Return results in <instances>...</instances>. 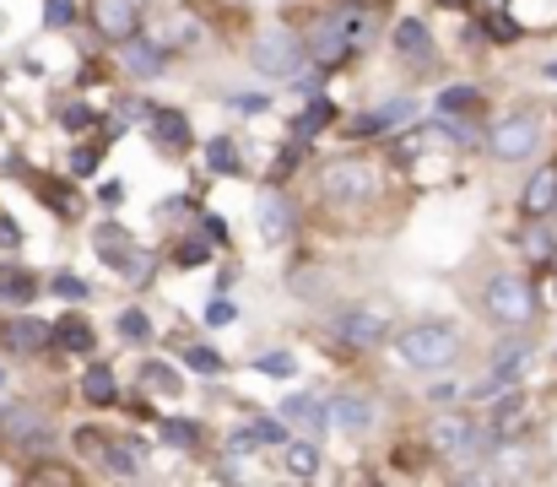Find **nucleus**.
I'll return each mask as SVG.
<instances>
[{
  "label": "nucleus",
  "mask_w": 557,
  "mask_h": 487,
  "mask_svg": "<svg viewBox=\"0 0 557 487\" xmlns=\"http://www.w3.org/2000/svg\"><path fill=\"white\" fill-rule=\"evenodd\" d=\"M184 358H190V368H201V374H222V358L211 347H190Z\"/></svg>",
  "instance_id": "obj_42"
},
{
  "label": "nucleus",
  "mask_w": 557,
  "mask_h": 487,
  "mask_svg": "<svg viewBox=\"0 0 557 487\" xmlns=\"http://www.w3.org/2000/svg\"><path fill=\"white\" fill-rule=\"evenodd\" d=\"M541 136H547L541 114H509V120L493 130V157L498 163H530V157L541 152Z\"/></svg>",
  "instance_id": "obj_4"
},
{
  "label": "nucleus",
  "mask_w": 557,
  "mask_h": 487,
  "mask_svg": "<svg viewBox=\"0 0 557 487\" xmlns=\"http://www.w3.org/2000/svg\"><path fill=\"white\" fill-rule=\"evenodd\" d=\"M0 341H6L11 352H38V347H49V325L44 320H6L0 325Z\"/></svg>",
  "instance_id": "obj_15"
},
{
  "label": "nucleus",
  "mask_w": 557,
  "mask_h": 487,
  "mask_svg": "<svg viewBox=\"0 0 557 487\" xmlns=\"http://www.w3.org/2000/svg\"><path fill=\"white\" fill-rule=\"evenodd\" d=\"M249 60H255V71H265V76H298L303 38L287 33V28H265L255 44H249Z\"/></svg>",
  "instance_id": "obj_5"
},
{
  "label": "nucleus",
  "mask_w": 557,
  "mask_h": 487,
  "mask_svg": "<svg viewBox=\"0 0 557 487\" xmlns=\"http://www.w3.org/2000/svg\"><path fill=\"white\" fill-rule=\"evenodd\" d=\"M260 233H265L271 244H282L287 233H293V212H287L282 195H265V201H260Z\"/></svg>",
  "instance_id": "obj_19"
},
{
  "label": "nucleus",
  "mask_w": 557,
  "mask_h": 487,
  "mask_svg": "<svg viewBox=\"0 0 557 487\" xmlns=\"http://www.w3.org/2000/svg\"><path fill=\"white\" fill-rule=\"evenodd\" d=\"M33 184L44 190V201L55 206V212H76V195H71V184H65V179H44V174H33Z\"/></svg>",
  "instance_id": "obj_29"
},
{
  "label": "nucleus",
  "mask_w": 557,
  "mask_h": 487,
  "mask_svg": "<svg viewBox=\"0 0 557 487\" xmlns=\"http://www.w3.org/2000/svg\"><path fill=\"white\" fill-rule=\"evenodd\" d=\"M174 260H179V266H206V260H211V244H179Z\"/></svg>",
  "instance_id": "obj_43"
},
{
  "label": "nucleus",
  "mask_w": 557,
  "mask_h": 487,
  "mask_svg": "<svg viewBox=\"0 0 557 487\" xmlns=\"http://www.w3.org/2000/svg\"><path fill=\"white\" fill-rule=\"evenodd\" d=\"M92 120H98V114H92L87 103H71V109H60V125H65V130H87Z\"/></svg>",
  "instance_id": "obj_41"
},
{
  "label": "nucleus",
  "mask_w": 557,
  "mask_h": 487,
  "mask_svg": "<svg viewBox=\"0 0 557 487\" xmlns=\"http://www.w3.org/2000/svg\"><path fill=\"white\" fill-rule=\"evenodd\" d=\"M98 168V147H76V157H71V174H92Z\"/></svg>",
  "instance_id": "obj_45"
},
{
  "label": "nucleus",
  "mask_w": 557,
  "mask_h": 487,
  "mask_svg": "<svg viewBox=\"0 0 557 487\" xmlns=\"http://www.w3.org/2000/svg\"><path fill=\"white\" fill-rule=\"evenodd\" d=\"M395 49H401V55H406V60L428 65V60H433V33H428V22L406 17V22H401V28H395Z\"/></svg>",
  "instance_id": "obj_17"
},
{
  "label": "nucleus",
  "mask_w": 557,
  "mask_h": 487,
  "mask_svg": "<svg viewBox=\"0 0 557 487\" xmlns=\"http://www.w3.org/2000/svg\"><path fill=\"white\" fill-rule=\"evenodd\" d=\"M206 239L211 244H228V222H222V217H206Z\"/></svg>",
  "instance_id": "obj_49"
},
{
  "label": "nucleus",
  "mask_w": 557,
  "mask_h": 487,
  "mask_svg": "<svg viewBox=\"0 0 557 487\" xmlns=\"http://www.w3.org/2000/svg\"><path fill=\"white\" fill-rule=\"evenodd\" d=\"M287 466H293L298 477H314V471H320V450H314V444H287Z\"/></svg>",
  "instance_id": "obj_32"
},
{
  "label": "nucleus",
  "mask_w": 557,
  "mask_h": 487,
  "mask_svg": "<svg viewBox=\"0 0 557 487\" xmlns=\"http://www.w3.org/2000/svg\"><path fill=\"white\" fill-rule=\"evenodd\" d=\"M520 412H525V406H520V396H503L498 406H493V428H503V423H520Z\"/></svg>",
  "instance_id": "obj_39"
},
{
  "label": "nucleus",
  "mask_w": 557,
  "mask_h": 487,
  "mask_svg": "<svg viewBox=\"0 0 557 487\" xmlns=\"http://www.w3.org/2000/svg\"><path fill=\"white\" fill-rule=\"evenodd\" d=\"M363 38H368V17H357V11H347V17H325L320 28L309 33L314 65H320V71H341V65L357 55Z\"/></svg>",
  "instance_id": "obj_1"
},
{
  "label": "nucleus",
  "mask_w": 557,
  "mask_h": 487,
  "mask_svg": "<svg viewBox=\"0 0 557 487\" xmlns=\"http://www.w3.org/2000/svg\"><path fill=\"white\" fill-rule=\"evenodd\" d=\"M0 298H17V304H33V298H38V282H33L28 271H6V276H0Z\"/></svg>",
  "instance_id": "obj_27"
},
{
  "label": "nucleus",
  "mask_w": 557,
  "mask_h": 487,
  "mask_svg": "<svg viewBox=\"0 0 557 487\" xmlns=\"http://www.w3.org/2000/svg\"><path fill=\"white\" fill-rule=\"evenodd\" d=\"M411 114H417V103H411V98H390V103H384V109L363 114V120H352V136H384V130L406 125Z\"/></svg>",
  "instance_id": "obj_13"
},
{
  "label": "nucleus",
  "mask_w": 557,
  "mask_h": 487,
  "mask_svg": "<svg viewBox=\"0 0 557 487\" xmlns=\"http://www.w3.org/2000/svg\"><path fill=\"white\" fill-rule=\"evenodd\" d=\"M298 157H303V147H287V157H276V163H271V179L293 174V168H298Z\"/></svg>",
  "instance_id": "obj_46"
},
{
  "label": "nucleus",
  "mask_w": 557,
  "mask_h": 487,
  "mask_svg": "<svg viewBox=\"0 0 557 487\" xmlns=\"http://www.w3.org/2000/svg\"><path fill=\"white\" fill-rule=\"evenodd\" d=\"M525 217H547V212H557V168H541V174H530V184H525Z\"/></svg>",
  "instance_id": "obj_16"
},
{
  "label": "nucleus",
  "mask_w": 557,
  "mask_h": 487,
  "mask_svg": "<svg viewBox=\"0 0 557 487\" xmlns=\"http://www.w3.org/2000/svg\"><path fill=\"white\" fill-rule=\"evenodd\" d=\"M119 336H125V341H147L152 336L147 314H141V309H125V314H119Z\"/></svg>",
  "instance_id": "obj_35"
},
{
  "label": "nucleus",
  "mask_w": 557,
  "mask_h": 487,
  "mask_svg": "<svg viewBox=\"0 0 557 487\" xmlns=\"http://www.w3.org/2000/svg\"><path fill=\"white\" fill-rule=\"evenodd\" d=\"M336 336L347 341V347H379V341H384V320L374 309H347L336 320Z\"/></svg>",
  "instance_id": "obj_10"
},
{
  "label": "nucleus",
  "mask_w": 557,
  "mask_h": 487,
  "mask_svg": "<svg viewBox=\"0 0 557 487\" xmlns=\"http://www.w3.org/2000/svg\"><path fill=\"white\" fill-rule=\"evenodd\" d=\"M482 109V92L476 87H444L439 92V114H449V120H455V114H476Z\"/></svg>",
  "instance_id": "obj_22"
},
{
  "label": "nucleus",
  "mask_w": 557,
  "mask_h": 487,
  "mask_svg": "<svg viewBox=\"0 0 557 487\" xmlns=\"http://www.w3.org/2000/svg\"><path fill=\"white\" fill-rule=\"evenodd\" d=\"M49 341H60L65 352H92V325L82 314H65V320L49 325Z\"/></svg>",
  "instance_id": "obj_20"
},
{
  "label": "nucleus",
  "mask_w": 557,
  "mask_h": 487,
  "mask_svg": "<svg viewBox=\"0 0 557 487\" xmlns=\"http://www.w3.org/2000/svg\"><path fill=\"white\" fill-rule=\"evenodd\" d=\"M228 109L233 114H265V109H271V98H265V92H238Z\"/></svg>",
  "instance_id": "obj_38"
},
{
  "label": "nucleus",
  "mask_w": 557,
  "mask_h": 487,
  "mask_svg": "<svg viewBox=\"0 0 557 487\" xmlns=\"http://www.w3.org/2000/svg\"><path fill=\"white\" fill-rule=\"evenodd\" d=\"M395 347H401V358L411 368H449L460 352V336L449 331V325H411Z\"/></svg>",
  "instance_id": "obj_3"
},
{
  "label": "nucleus",
  "mask_w": 557,
  "mask_h": 487,
  "mask_svg": "<svg viewBox=\"0 0 557 487\" xmlns=\"http://www.w3.org/2000/svg\"><path fill=\"white\" fill-rule=\"evenodd\" d=\"M487 314H493L498 325H530V314H536V293H530L525 276H493L487 282Z\"/></svg>",
  "instance_id": "obj_6"
},
{
  "label": "nucleus",
  "mask_w": 557,
  "mask_h": 487,
  "mask_svg": "<svg viewBox=\"0 0 557 487\" xmlns=\"http://www.w3.org/2000/svg\"><path fill=\"white\" fill-rule=\"evenodd\" d=\"M433 444H439L444 455H455V460H476L487 450V433L476 428L466 412H444V417H433Z\"/></svg>",
  "instance_id": "obj_7"
},
{
  "label": "nucleus",
  "mask_w": 557,
  "mask_h": 487,
  "mask_svg": "<svg viewBox=\"0 0 557 487\" xmlns=\"http://www.w3.org/2000/svg\"><path fill=\"white\" fill-rule=\"evenodd\" d=\"M92 28L109 38L136 33V0H92Z\"/></svg>",
  "instance_id": "obj_11"
},
{
  "label": "nucleus",
  "mask_w": 557,
  "mask_h": 487,
  "mask_svg": "<svg viewBox=\"0 0 557 487\" xmlns=\"http://www.w3.org/2000/svg\"><path fill=\"white\" fill-rule=\"evenodd\" d=\"M520 22L509 17V11H493V17H487V38H493V44H520Z\"/></svg>",
  "instance_id": "obj_30"
},
{
  "label": "nucleus",
  "mask_w": 557,
  "mask_h": 487,
  "mask_svg": "<svg viewBox=\"0 0 557 487\" xmlns=\"http://www.w3.org/2000/svg\"><path fill=\"white\" fill-rule=\"evenodd\" d=\"M206 163L217 168V174H238V168H244V163H238V152H233V141H222V136L206 147Z\"/></svg>",
  "instance_id": "obj_31"
},
{
  "label": "nucleus",
  "mask_w": 557,
  "mask_h": 487,
  "mask_svg": "<svg viewBox=\"0 0 557 487\" xmlns=\"http://www.w3.org/2000/svg\"><path fill=\"white\" fill-rule=\"evenodd\" d=\"M422 147H455V130L449 125H422L406 136V152H422Z\"/></svg>",
  "instance_id": "obj_26"
},
{
  "label": "nucleus",
  "mask_w": 557,
  "mask_h": 487,
  "mask_svg": "<svg viewBox=\"0 0 557 487\" xmlns=\"http://www.w3.org/2000/svg\"><path fill=\"white\" fill-rule=\"evenodd\" d=\"M320 195L325 201H341V206H357V201H374L379 195V168L363 163V157H341L320 174Z\"/></svg>",
  "instance_id": "obj_2"
},
{
  "label": "nucleus",
  "mask_w": 557,
  "mask_h": 487,
  "mask_svg": "<svg viewBox=\"0 0 557 487\" xmlns=\"http://www.w3.org/2000/svg\"><path fill=\"white\" fill-rule=\"evenodd\" d=\"M49 293L65 298V304H82V298H87V282H82V276H71V271H60L55 282H49Z\"/></svg>",
  "instance_id": "obj_34"
},
{
  "label": "nucleus",
  "mask_w": 557,
  "mask_h": 487,
  "mask_svg": "<svg viewBox=\"0 0 557 487\" xmlns=\"http://www.w3.org/2000/svg\"><path fill=\"white\" fill-rule=\"evenodd\" d=\"M0 379H6V374H0Z\"/></svg>",
  "instance_id": "obj_53"
},
{
  "label": "nucleus",
  "mask_w": 557,
  "mask_h": 487,
  "mask_svg": "<svg viewBox=\"0 0 557 487\" xmlns=\"http://www.w3.org/2000/svg\"><path fill=\"white\" fill-rule=\"evenodd\" d=\"M141 379H147V390H157V396H179V374H174V368H168V363H147V368H141Z\"/></svg>",
  "instance_id": "obj_28"
},
{
  "label": "nucleus",
  "mask_w": 557,
  "mask_h": 487,
  "mask_svg": "<svg viewBox=\"0 0 557 487\" xmlns=\"http://www.w3.org/2000/svg\"><path fill=\"white\" fill-rule=\"evenodd\" d=\"M92 249H98V260H109V266H130V233L114 228V222H103V228L92 233Z\"/></svg>",
  "instance_id": "obj_18"
},
{
  "label": "nucleus",
  "mask_w": 557,
  "mask_h": 487,
  "mask_svg": "<svg viewBox=\"0 0 557 487\" xmlns=\"http://www.w3.org/2000/svg\"><path fill=\"white\" fill-rule=\"evenodd\" d=\"M282 412H287V423H303L309 433H320V428H325V406L314 401V396H293V401L282 406Z\"/></svg>",
  "instance_id": "obj_23"
},
{
  "label": "nucleus",
  "mask_w": 557,
  "mask_h": 487,
  "mask_svg": "<svg viewBox=\"0 0 557 487\" xmlns=\"http://www.w3.org/2000/svg\"><path fill=\"white\" fill-rule=\"evenodd\" d=\"M22 244V228L11 217H0V249H17Z\"/></svg>",
  "instance_id": "obj_47"
},
{
  "label": "nucleus",
  "mask_w": 557,
  "mask_h": 487,
  "mask_svg": "<svg viewBox=\"0 0 557 487\" xmlns=\"http://www.w3.org/2000/svg\"><path fill=\"white\" fill-rule=\"evenodd\" d=\"M147 136L157 152H190V120L179 109H152L147 114Z\"/></svg>",
  "instance_id": "obj_8"
},
{
  "label": "nucleus",
  "mask_w": 557,
  "mask_h": 487,
  "mask_svg": "<svg viewBox=\"0 0 557 487\" xmlns=\"http://www.w3.org/2000/svg\"><path fill=\"white\" fill-rule=\"evenodd\" d=\"M330 120H336V103L314 98V103H309V109H303V114H298V120H293V136L303 141V136H314V130H325Z\"/></svg>",
  "instance_id": "obj_24"
},
{
  "label": "nucleus",
  "mask_w": 557,
  "mask_h": 487,
  "mask_svg": "<svg viewBox=\"0 0 557 487\" xmlns=\"http://www.w3.org/2000/svg\"><path fill=\"white\" fill-rule=\"evenodd\" d=\"M249 439H255V444H282V439H287V433H282V428H276V423H271V417H255V423H249Z\"/></svg>",
  "instance_id": "obj_40"
},
{
  "label": "nucleus",
  "mask_w": 557,
  "mask_h": 487,
  "mask_svg": "<svg viewBox=\"0 0 557 487\" xmlns=\"http://www.w3.org/2000/svg\"><path fill=\"white\" fill-rule=\"evenodd\" d=\"M439 6H466V0H439Z\"/></svg>",
  "instance_id": "obj_52"
},
{
  "label": "nucleus",
  "mask_w": 557,
  "mask_h": 487,
  "mask_svg": "<svg viewBox=\"0 0 557 487\" xmlns=\"http://www.w3.org/2000/svg\"><path fill=\"white\" fill-rule=\"evenodd\" d=\"M44 22H49V28H71V22H76V0H44Z\"/></svg>",
  "instance_id": "obj_36"
},
{
  "label": "nucleus",
  "mask_w": 557,
  "mask_h": 487,
  "mask_svg": "<svg viewBox=\"0 0 557 487\" xmlns=\"http://www.w3.org/2000/svg\"><path fill=\"white\" fill-rule=\"evenodd\" d=\"M28 482H76V471H65V466H33Z\"/></svg>",
  "instance_id": "obj_44"
},
{
  "label": "nucleus",
  "mask_w": 557,
  "mask_h": 487,
  "mask_svg": "<svg viewBox=\"0 0 557 487\" xmlns=\"http://www.w3.org/2000/svg\"><path fill=\"white\" fill-rule=\"evenodd\" d=\"M325 423H336L347 433H363L368 423H374V406H368L363 396H330L325 401Z\"/></svg>",
  "instance_id": "obj_14"
},
{
  "label": "nucleus",
  "mask_w": 557,
  "mask_h": 487,
  "mask_svg": "<svg viewBox=\"0 0 557 487\" xmlns=\"http://www.w3.org/2000/svg\"><path fill=\"white\" fill-rule=\"evenodd\" d=\"M0 433H6L11 444H28V450H49V423L38 412H0Z\"/></svg>",
  "instance_id": "obj_9"
},
{
  "label": "nucleus",
  "mask_w": 557,
  "mask_h": 487,
  "mask_svg": "<svg viewBox=\"0 0 557 487\" xmlns=\"http://www.w3.org/2000/svg\"><path fill=\"white\" fill-rule=\"evenodd\" d=\"M206 320H211V325H228V320H233V304H211Z\"/></svg>",
  "instance_id": "obj_50"
},
{
  "label": "nucleus",
  "mask_w": 557,
  "mask_h": 487,
  "mask_svg": "<svg viewBox=\"0 0 557 487\" xmlns=\"http://www.w3.org/2000/svg\"><path fill=\"white\" fill-rule=\"evenodd\" d=\"M119 65H125L130 76H157L163 71V49L152 44V38H119Z\"/></svg>",
  "instance_id": "obj_12"
},
{
  "label": "nucleus",
  "mask_w": 557,
  "mask_h": 487,
  "mask_svg": "<svg viewBox=\"0 0 557 487\" xmlns=\"http://www.w3.org/2000/svg\"><path fill=\"white\" fill-rule=\"evenodd\" d=\"M541 71H547V76H552V82H557V60H552V65H541Z\"/></svg>",
  "instance_id": "obj_51"
},
{
  "label": "nucleus",
  "mask_w": 557,
  "mask_h": 487,
  "mask_svg": "<svg viewBox=\"0 0 557 487\" xmlns=\"http://www.w3.org/2000/svg\"><path fill=\"white\" fill-rule=\"evenodd\" d=\"M255 368H260V374H271V379H293L298 374V358H293V352H265Z\"/></svg>",
  "instance_id": "obj_33"
},
{
  "label": "nucleus",
  "mask_w": 557,
  "mask_h": 487,
  "mask_svg": "<svg viewBox=\"0 0 557 487\" xmlns=\"http://www.w3.org/2000/svg\"><path fill=\"white\" fill-rule=\"evenodd\" d=\"M82 396H87L92 406H114V401H119V379H114V368H87Z\"/></svg>",
  "instance_id": "obj_21"
},
{
  "label": "nucleus",
  "mask_w": 557,
  "mask_h": 487,
  "mask_svg": "<svg viewBox=\"0 0 557 487\" xmlns=\"http://www.w3.org/2000/svg\"><path fill=\"white\" fill-rule=\"evenodd\" d=\"M98 201H103V206H119V201H125V184H119V179L98 184Z\"/></svg>",
  "instance_id": "obj_48"
},
{
  "label": "nucleus",
  "mask_w": 557,
  "mask_h": 487,
  "mask_svg": "<svg viewBox=\"0 0 557 487\" xmlns=\"http://www.w3.org/2000/svg\"><path fill=\"white\" fill-rule=\"evenodd\" d=\"M525 249H530L536 260H552V255H557V233H552V228H536V233L525 239Z\"/></svg>",
  "instance_id": "obj_37"
},
{
  "label": "nucleus",
  "mask_w": 557,
  "mask_h": 487,
  "mask_svg": "<svg viewBox=\"0 0 557 487\" xmlns=\"http://www.w3.org/2000/svg\"><path fill=\"white\" fill-rule=\"evenodd\" d=\"M157 439L179 444V450H195V444H201V428L184 423V417H168V423H157Z\"/></svg>",
  "instance_id": "obj_25"
}]
</instances>
